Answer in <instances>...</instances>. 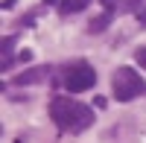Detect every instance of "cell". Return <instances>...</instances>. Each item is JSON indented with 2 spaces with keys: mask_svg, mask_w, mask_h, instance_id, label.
<instances>
[{
  "mask_svg": "<svg viewBox=\"0 0 146 143\" xmlns=\"http://www.w3.org/2000/svg\"><path fill=\"white\" fill-rule=\"evenodd\" d=\"M12 3H15V0H3V9H9V6H12Z\"/></svg>",
  "mask_w": 146,
  "mask_h": 143,
  "instance_id": "30bf717a",
  "label": "cell"
},
{
  "mask_svg": "<svg viewBox=\"0 0 146 143\" xmlns=\"http://www.w3.org/2000/svg\"><path fill=\"white\" fill-rule=\"evenodd\" d=\"M47 76H50V67L38 64V67H32V70H23V73L15 79V85H38V82H44Z\"/></svg>",
  "mask_w": 146,
  "mask_h": 143,
  "instance_id": "277c9868",
  "label": "cell"
},
{
  "mask_svg": "<svg viewBox=\"0 0 146 143\" xmlns=\"http://www.w3.org/2000/svg\"><path fill=\"white\" fill-rule=\"evenodd\" d=\"M62 85L70 91V93H82V91H91L96 85V73L88 62H73L64 67L62 73Z\"/></svg>",
  "mask_w": 146,
  "mask_h": 143,
  "instance_id": "3957f363",
  "label": "cell"
},
{
  "mask_svg": "<svg viewBox=\"0 0 146 143\" xmlns=\"http://www.w3.org/2000/svg\"><path fill=\"white\" fill-rule=\"evenodd\" d=\"M44 3H50V6H53V3H62V0H44Z\"/></svg>",
  "mask_w": 146,
  "mask_h": 143,
  "instance_id": "8fae6325",
  "label": "cell"
},
{
  "mask_svg": "<svg viewBox=\"0 0 146 143\" xmlns=\"http://www.w3.org/2000/svg\"><path fill=\"white\" fill-rule=\"evenodd\" d=\"M12 44H15V38H3V62H0V67L3 70H9V64H12Z\"/></svg>",
  "mask_w": 146,
  "mask_h": 143,
  "instance_id": "ba28073f",
  "label": "cell"
},
{
  "mask_svg": "<svg viewBox=\"0 0 146 143\" xmlns=\"http://www.w3.org/2000/svg\"><path fill=\"white\" fill-rule=\"evenodd\" d=\"M111 18H114L111 12H102L100 18H94V21L88 23V32H91V35H100L102 29H108V26H111Z\"/></svg>",
  "mask_w": 146,
  "mask_h": 143,
  "instance_id": "8992f818",
  "label": "cell"
},
{
  "mask_svg": "<svg viewBox=\"0 0 146 143\" xmlns=\"http://www.w3.org/2000/svg\"><path fill=\"white\" fill-rule=\"evenodd\" d=\"M143 0H102V9H108L111 15H120V12H135Z\"/></svg>",
  "mask_w": 146,
  "mask_h": 143,
  "instance_id": "5b68a950",
  "label": "cell"
},
{
  "mask_svg": "<svg viewBox=\"0 0 146 143\" xmlns=\"http://www.w3.org/2000/svg\"><path fill=\"white\" fill-rule=\"evenodd\" d=\"M135 62L146 70V47H137V50H135Z\"/></svg>",
  "mask_w": 146,
  "mask_h": 143,
  "instance_id": "9c48e42d",
  "label": "cell"
},
{
  "mask_svg": "<svg viewBox=\"0 0 146 143\" xmlns=\"http://www.w3.org/2000/svg\"><path fill=\"white\" fill-rule=\"evenodd\" d=\"M50 120L67 134H82L94 126V111L85 102H73L67 97H53L50 102Z\"/></svg>",
  "mask_w": 146,
  "mask_h": 143,
  "instance_id": "6da1fadb",
  "label": "cell"
},
{
  "mask_svg": "<svg viewBox=\"0 0 146 143\" xmlns=\"http://www.w3.org/2000/svg\"><path fill=\"white\" fill-rule=\"evenodd\" d=\"M91 0H62L58 3V9L64 12V15H73V12H82V9H88Z\"/></svg>",
  "mask_w": 146,
  "mask_h": 143,
  "instance_id": "52a82bcc",
  "label": "cell"
},
{
  "mask_svg": "<svg viewBox=\"0 0 146 143\" xmlns=\"http://www.w3.org/2000/svg\"><path fill=\"white\" fill-rule=\"evenodd\" d=\"M111 88H114V97L120 102H131L135 97H143L146 93V79L131 67H117L114 79H111Z\"/></svg>",
  "mask_w": 146,
  "mask_h": 143,
  "instance_id": "7a4b0ae2",
  "label": "cell"
}]
</instances>
